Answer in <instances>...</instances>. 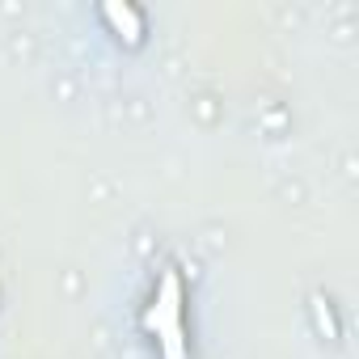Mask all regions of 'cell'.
<instances>
[{"label": "cell", "instance_id": "obj_1", "mask_svg": "<svg viewBox=\"0 0 359 359\" xmlns=\"http://www.w3.org/2000/svg\"><path fill=\"white\" fill-rule=\"evenodd\" d=\"M144 325L156 334L165 359H187V334H182V279L177 271H165L156 283V296L144 313Z\"/></svg>", "mask_w": 359, "mask_h": 359}, {"label": "cell", "instance_id": "obj_2", "mask_svg": "<svg viewBox=\"0 0 359 359\" xmlns=\"http://www.w3.org/2000/svg\"><path fill=\"white\" fill-rule=\"evenodd\" d=\"M102 18L110 22V30L127 43V47H135L140 39H144V18L131 9V5H118V0H106L102 5Z\"/></svg>", "mask_w": 359, "mask_h": 359}, {"label": "cell", "instance_id": "obj_3", "mask_svg": "<svg viewBox=\"0 0 359 359\" xmlns=\"http://www.w3.org/2000/svg\"><path fill=\"white\" fill-rule=\"evenodd\" d=\"M313 309H317V325H321V330H325V334H330V338H334V334H338V330H334V317H330V304H325V300H321V296H317V300H313Z\"/></svg>", "mask_w": 359, "mask_h": 359}]
</instances>
